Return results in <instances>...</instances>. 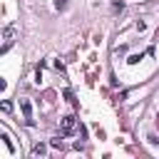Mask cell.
Returning a JSON list of instances; mask_svg holds the SVG:
<instances>
[{
    "label": "cell",
    "instance_id": "cell-7",
    "mask_svg": "<svg viewBox=\"0 0 159 159\" xmlns=\"http://www.w3.org/2000/svg\"><path fill=\"white\" fill-rule=\"evenodd\" d=\"M122 7H124V2H119V0H117V2H114V5H112V10H114V12H119V10H122Z\"/></svg>",
    "mask_w": 159,
    "mask_h": 159
},
{
    "label": "cell",
    "instance_id": "cell-2",
    "mask_svg": "<svg viewBox=\"0 0 159 159\" xmlns=\"http://www.w3.org/2000/svg\"><path fill=\"white\" fill-rule=\"evenodd\" d=\"M12 37H15V27H5V45H2V52H7V50H10Z\"/></svg>",
    "mask_w": 159,
    "mask_h": 159
},
{
    "label": "cell",
    "instance_id": "cell-3",
    "mask_svg": "<svg viewBox=\"0 0 159 159\" xmlns=\"http://www.w3.org/2000/svg\"><path fill=\"white\" fill-rule=\"evenodd\" d=\"M20 107H22V114H25L27 124H32V107H30V102L27 99H20Z\"/></svg>",
    "mask_w": 159,
    "mask_h": 159
},
{
    "label": "cell",
    "instance_id": "cell-1",
    "mask_svg": "<svg viewBox=\"0 0 159 159\" xmlns=\"http://www.w3.org/2000/svg\"><path fill=\"white\" fill-rule=\"evenodd\" d=\"M75 127H77V119H75L72 114L62 117V134H72V132H75Z\"/></svg>",
    "mask_w": 159,
    "mask_h": 159
},
{
    "label": "cell",
    "instance_id": "cell-8",
    "mask_svg": "<svg viewBox=\"0 0 159 159\" xmlns=\"http://www.w3.org/2000/svg\"><path fill=\"white\" fill-rule=\"evenodd\" d=\"M65 99H67V102H72V104H75V97H72V92H70V89H65Z\"/></svg>",
    "mask_w": 159,
    "mask_h": 159
},
{
    "label": "cell",
    "instance_id": "cell-6",
    "mask_svg": "<svg viewBox=\"0 0 159 159\" xmlns=\"http://www.w3.org/2000/svg\"><path fill=\"white\" fill-rule=\"evenodd\" d=\"M55 7H57V10H65V7H67V0H55Z\"/></svg>",
    "mask_w": 159,
    "mask_h": 159
},
{
    "label": "cell",
    "instance_id": "cell-4",
    "mask_svg": "<svg viewBox=\"0 0 159 159\" xmlns=\"http://www.w3.org/2000/svg\"><path fill=\"white\" fill-rule=\"evenodd\" d=\"M45 152H47V147H45V144H35V147H32V154H35V157H42Z\"/></svg>",
    "mask_w": 159,
    "mask_h": 159
},
{
    "label": "cell",
    "instance_id": "cell-5",
    "mask_svg": "<svg viewBox=\"0 0 159 159\" xmlns=\"http://www.w3.org/2000/svg\"><path fill=\"white\" fill-rule=\"evenodd\" d=\"M50 147H55V149H62V139H60V137H52V139H50Z\"/></svg>",
    "mask_w": 159,
    "mask_h": 159
}]
</instances>
